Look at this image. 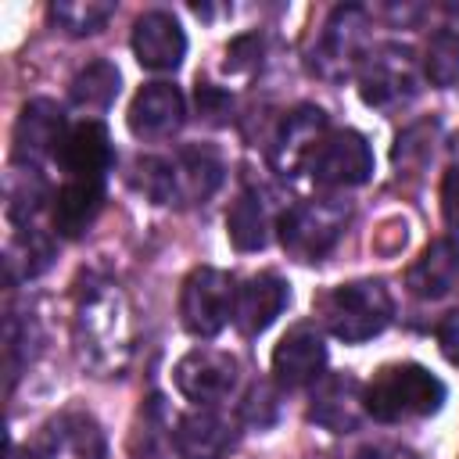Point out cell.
<instances>
[{
	"label": "cell",
	"instance_id": "cell-1",
	"mask_svg": "<svg viewBox=\"0 0 459 459\" xmlns=\"http://www.w3.org/2000/svg\"><path fill=\"white\" fill-rule=\"evenodd\" d=\"M75 348L97 377H118L133 355V319L115 283H90L75 305Z\"/></svg>",
	"mask_w": 459,
	"mask_h": 459
},
{
	"label": "cell",
	"instance_id": "cell-2",
	"mask_svg": "<svg viewBox=\"0 0 459 459\" xmlns=\"http://www.w3.org/2000/svg\"><path fill=\"white\" fill-rule=\"evenodd\" d=\"M226 165L215 147L186 143L172 158H136L133 183L158 204H201L222 186Z\"/></svg>",
	"mask_w": 459,
	"mask_h": 459
},
{
	"label": "cell",
	"instance_id": "cell-3",
	"mask_svg": "<svg viewBox=\"0 0 459 459\" xmlns=\"http://www.w3.org/2000/svg\"><path fill=\"white\" fill-rule=\"evenodd\" d=\"M445 384L420 362H394L373 373V380L362 387L366 416L380 423H402V420H423L434 416L445 405Z\"/></svg>",
	"mask_w": 459,
	"mask_h": 459
},
{
	"label": "cell",
	"instance_id": "cell-4",
	"mask_svg": "<svg viewBox=\"0 0 459 459\" xmlns=\"http://www.w3.org/2000/svg\"><path fill=\"white\" fill-rule=\"evenodd\" d=\"M319 312H323L326 330L337 341L362 344L391 323L394 305H391V294L380 280H351V283L326 290L319 301Z\"/></svg>",
	"mask_w": 459,
	"mask_h": 459
},
{
	"label": "cell",
	"instance_id": "cell-5",
	"mask_svg": "<svg viewBox=\"0 0 459 459\" xmlns=\"http://www.w3.org/2000/svg\"><path fill=\"white\" fill-rule=\"evenodd\" d=\"M351 219V204L341 197H308L280 215V244L294 262H319Z\"/></svg>",
	"mask_w": 459,
	"mask_h": 459
},
{
	"label": "cell",
	"instance_id": "cell-6",
	"mask_svg": "<svg viewBox=\"0 0 459 459\" xmlns=\"http://www.w3.org/2000/svg\"><path fill=\"white\" fill-rule=\"evenodd\" d=\"M233 298H237V283L230 273L197 265L183 280V290H179V319L186 333L215 337L233 319Z\"/></svg>",
	"mask_w": 459,
	"mask_h": 459
},
{
	"label": "cell",
	"instance_id": "cell-7",
	"mask_svg": "<svg viewBox=\"0 0 459 459\" xmlns=\"http://www.w3.org/2000/svg\"><path fill=\"white\" fill-rule=\"evenodd\" d=\"M305 172L316 186H359L373 176V151L362 133L355 129H333L323 133V140L312 147Z\"/></svg>",
	"mask_w": 459,
	"mask_h": 459
},
{
	"label": "cell",
	"instance_id": "cell-8",
	"mask_svg": "<svg viewBox=\"0 0 459 459\" xmlns=\"http://www.w3.org/2000/svg\"><path fill=\"white\" fill-rule=\"evenodd\" d=\"M359 93L373 108H394L416 93V61L402 43H384L359 65Z\"/></svg>",
	"mask_w": 459,
	"mask_h": 459
},
{
	"label": "cell",
	"instance_id": "cell-9",
	"mask_svg": "<svg viewBox=\"0 0 459 459\" xmlns=\"http://www.w3.org/2000/svg\"><path fill=\"white\" fill-rule=\"evenodd\" d=\"M366 11L362 7H333V14L326 18L319 43L312 50V68L323 79H344L348 72H355L362 65V47H366Z\"/></svg>",
	"mask_w": 459,
	"mask_h": 459
},
{
	"label": "cell",
	"instance_id": "cell-10",
	"mask_svg": "<svg viewBox=\"0 0 459 459\" xmlns=\"http://www.w3.org/2000/svg\"><path fill=\"white\" fill-rule=\"evenodd\" d=\"M108 437L104 427L86 409H65L50 416L29 452V459H104Z\"/></svg>",
	"mask_w": 459,
	"mask_h": 459
},
{
	"label": "cell",
	"instance_id": "cell-11",
	"mask_svg": "<svg viewBox=\"0 0 459 459\" xmlns=\"http://www.w3.org/2000/svg\"><path fill=\"white\" fill-rule=\"evenodd\" d=\"M237 373H240V366L230 351L194 348L176 362L172 380H176L179 394L190 398L194 405H219L237 387Z\"/></svg>",
	"mask_w": 459,
	"mask_h": 459
},
{
	"label": "cell",
	"instance_id": "cell-12",
	"mask_svg": "<svg viewBox=\"0 0 459 459\" xmlns=\"http://www.w3.org/2000/svg\"><path fill=\"white\" fill-rule=\"evenodd\" d=\"M68 136V126H65V111L47 100V97H36L22 108L18 122H14V165L22 169H39V161L47 158H57L61 143Z\"/></svg>",
	"mask_w": 459,
	"mask_h": 459
},
{
	"label": "cell",
	"instance_id": "cell-13",
	"mask_svg": "<svg viewBox=\"0 0 459 459\" xmlns=\"http://www.w3.org/2000/svg\"><path fill=\"white\" fill-rule=\"evenodd\" d=\"M237 420L219 412L215 405H197L176 420L172 445L179 459H226L237 448Z\"/></svg>",
	"mask_w": 459,
	"mask_h": 459
},
{
	"label": "cell",
	"instance_id": "cell-14",
	"mask_svg": "<svg viewBox=\"0 0 459 459\" xmlns=\"http://www.w3.org/2000/svg\"><path fill=\"white\" fill-rule=\"evenodd\" d=\"M323 366H326V344H323L319 330L308 323L290 326L280 337V344L273 348V380L287 391L316 384L323 377Z\"/></svg>",
	"mask_w": 459,
	"mask_h": 459
},
{
	"label": "cell",
	"instance_id": "cell-15",
	"mask_svg": "<svg viewBox=\"0 0 459 459\" xmlns=\"http://www.w3.org/2000/svg\"><path fill=\"white\" fill-rule=\"evenodd\" d=\"M326 133V115L323 108L316 104H298L294 111L283 115L276 136H273V147H269V161L280 176H294L305 169L312 147L323 140Z\"/></svg>",
	"mask_w": 459,
	"mask_h": 459
},
{
	"label": "cell",
	"instance_id": "cell-16",
	"mask_svg": "<svg viewBox=\"0 0 459 459\" xmlns=\"http://www.w3.org/2000/svg\"><path fill=\"white\" fill-rule=\"evenodd\" d=\"M133 54L151 72H176L186 57V32L169 11H147L133 25Z\"/></svg>",
	"mask_w": 459,
	"mask_h": 459
},
{
	"label": "cell",
	"instance_id": "cell-17",
	"mask_svg": "<svg viewBox=\"0 0 459 459\" xmlns=\"http://www.w3.org/2000/svg\"><path fill=\"white\" fill-rule=\"evenodd\" d=\"M290 301V287L283 276L276 273H255L237 287L233 298V323L244 337H258L262 330H269L276 323V316L287 308Z\"/></svg>",
	"mask_w": 459,
	"mask_h": 459
},
{
	"label": "cell",
	"instance_id": "cell-18",
	"mask_svg": "<svg viewBox=\"0 0 459 459\" xmlns=\"http://www.w3.org/2000/svg\"><path fill=\"white\" fill-rule=\"evenodd\" d=\"M186 118V100L172 82H147L129 104V133L140 140H165Z\"/></svg>",
	"mask_w": 459,
	"mask_h": 459
},
{
	"label": "cell",
	"instance_id": "cell-19",
	"mask_svg": "<svg viewBox=\"0 0 459 459\" xmlns=\"http://www.w3.org/2000/svg\"><path fill=\"white\" fill-rule=\"evenodd\" d=\"M362 416H366V402H362L359 380H351L344 373L319 377V384L312 391V405H308L312 423H319L330 434H351Z\"/></svg>",
	"mask_w": 459,
	"mask_h": 459
},
{
	"label": "cell",
	"instance_id": "cell-20",
	"mask_svg": "<svg viewBox=\"0 0 459 459\" xmlns=\"http://www.w3.org/2000/svg\"><path fill=\"white\" fill-rule=\"evenodd\" d=\"M57 161L65 169V179H104L111 169V136L108 126L97 118H82L68 126V136L57 151Z\"/></svg>",
	"mask_w": 459,
	"mask_h": 459
},
{
	"label": "cell",
	"instance_id": "cell-21",
	"mask_svg": "<svg viewBox=\"0 0 459 459\" xmlns=\"http://www.w3.org/2000/svg\"><path fill=\"white\" fill-rule=\"evenodd\" d=\"M104 204V179H65L50 197V226L57 237H82Z\"/></svg>",
	"mask_w": 459,
	"mask_h": 459
},
{
	"label": "cell",
	"instance_id": "cell-22",
	"mask_svg": "<svg viewBox=\"0 0 459 459\" xmlns=\"http://www.w3.org/2000/svg\"><path fill=\"white\" fill-rule=\"evenodd\" d=\"M459 280V244L441 237V240H430L423 247V255L409 265L405 273V283L416 298L423 301H437L445 298Z\"/></svg>",
	"mask_w": 459,
	"mask_h": 459
},
{
	"label": "cell",
	"instance_id": "cell-23",
	"mask_svg": "<svg viewBox=\"0 0 459 459\" xmlns=\"http://www.w3.org/2000/svg\"><path fill=\"white\" fill-rule=\"evenodd\" d=\"M273 230V197L262 186H247L226 212V233L237 251H262Z\"/></svg>",
	"mask_w": 459,
	"mask_h": 459
},
{
	"label": "cell",
	"instance_id": "cell-24",
	"mask_svg": "<svg viewBox=\"0 0 459 459\" xmlns=\"http://www.w3.org/2000/svg\"><path fill=\"white\" fill-rule=\"evenodd\" d=\"M68 97L82 111H104V108H111V100L118 97V68L111 61H104V57L90 61L86 68L75 72V79L68 86Z\"/></svg>",
	"mask_w": 459,
	"mask_h": 459
},
{
	"label": "cell",
	"instance_id": "cell-25",
	"mask_svg": "<svg viewBox=\"0 0 459 459\" xmlns=\"http://www.w3.org/2000/svg\"><path fill=\"white\" fill-rule=\"evenodd\" d=\"M54 262V240L36 230V226H25V230H14V240L7 247V273L11 280L22 276V280H32L39 276L47 265Z\"/></svg>",
	"mask_w": 459,
	"mask_h": 459
},
{
	"label": "cell",
	"instance_id": "cell-26",
	"mask_svg": "<svg viewBox=\"0 0 459 459\" xmlns=\"http://www.w3.org/2000/svg\"><path fill=\"white\" fill-rule=\"evenodd\" d=\"M111 14H115V4H100V0H61V4H50L54 25L65 29L68 36L100 32Z\"/></svg>",
	"mask_w": 459,
	"mask_h": 459
},
{
	"label": "cell",
	"instance_id": "cell-27",
	"mask_svg": "<svg viewBox=\"0 0 459 459\" xmlns=\"http://www.w3.org/2000/svg\"><path fill=\"white\" fill-rule=\"evenodd\" d=\"M423 72H427L430 86H441V90L459 82V32L455 29H437L427 39Z\"/></svg>",
	"mask_w": 459,
	"mask_h": 459
},
{
	"label": "cell",
	"instance_id": "cell-28",
	"mask_svg": "<svg viewBox=\"0 0 459 459\" xmlns=\"http://www.w3.org/2000/svg\"><path fill=\"white\" fill-rule=\"evenodd\" d=\"M434 136H437V122H420V126H409L398 143H394V169L398 176L402 172H416L427 165V158L434 154Z\"/></svg>",
	"mask_w": 459,
	"mask_h": 459
},
{
	"label": "cell",
	"instance_id": "cell-29",
	"mask_svg": "<svg viewBox=\"0 0 459 459\" xmlns=\"http://www.w3.org/2000/svg\"><path fill=\"white\" fill-rule=\"evenodd\" d=\"M276 416H280V394H276V387L265 384V380H255L247 387L244 402H240V420L251 423V427H258V430H265V427L276 423Z\"/></svg>",
	"mask_w": 459,
	"mask_h": 459
},
{
	"label": "cell",
	"instance_id": "cell-30",
	"mask_svg": "<svg viewBox=\"0 0 459 459\" xmlns=\"http://www.w3.org/2000/svg\"><path fill=\"white\" fill-rule=\"evenodd\" d=\"M197 111H201L208 122H222V115H230V97H226L219 86L197 82Z\"/></svg>",
	"mask_w": 459,
	"mask_h": 459
},
{
	"label": "cell",
	"instance_id": "cell-31",
	"mask_svg": "<svg viewBox=\"0 0 459 459\" xmlns=\"http://www.w3.org/2000/svg\"><path fill=\"white\" fill-rule=\"evenodd\" d=\"M441 215L459 233V165H452L441 179Z\"/></svg>",
	"mask_w": 459,
	"mask_h": 459
},
{
	"label": "cell",
	"instance_id": "cell-32",
	"mask_svg": "<svg viewBox=\"0 0 459 459\" xmlns=\"http://www.w3.org/2000/svg\"><path fill=\"white\" fill-rule=\"evenodd\" d=\"M437 344H441L445 359L459 366V312H448V316L437 323Z\"/></svg>",
	"mask_w": 459,
	"mask_h": 459
},
{
	"label": "cell",
	"instance_id": "cell-33",
	"mask_svg": "<svg viewBox=\"0 0 459 459\" xmlns=\"http://www.w3.org/2000/svg\"><path fill=\"white\" fill-rule=\"evenodd\" d=\"M355 459H416V455L398 445H377V448H362Z\"/></svg>",
	"mask_w": 459,
	"mask_h": 459
},
{
	"label": "cell",
	"instance_id": "cell-34",
	"mask_svg": "<svg viewBox=\"0 0 459 459\" xmlns=\"http://www.w3.org/2000/svg\"><path fill=\"white\" fill-rule=\"evenodd\" d=\"M448 11H452V14H459V4H448Z\"/></svg>",
	"mask_w": 459,
	"mask_h": 459
}]
</instances>
